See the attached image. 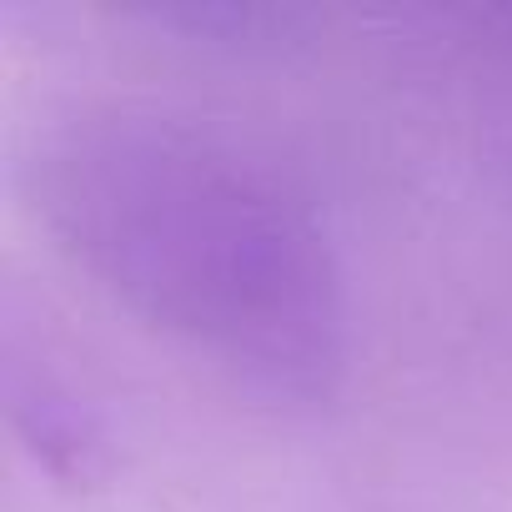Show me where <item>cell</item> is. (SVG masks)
Listing matches in <instances>:
<instances>
[{
    "label": "cell",
    "instance_id": "obj_1",
    "mask_svg": "<svg viewBox=\"0 0 512 512\" xmlns=\"http://www.w3.org/2000/svg\"><path fill=\"white\" fill-rule=\"evenodd\" d=\"M56 241L141 322L236 382L322 402L347 367L337 256L302 196L166 116H81L36 156Z\"/></svg>",
    "mask_w": 512,
    "mask_h": 512
}]
</instances>
